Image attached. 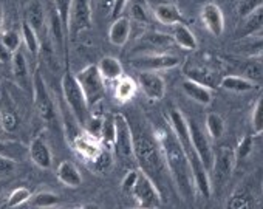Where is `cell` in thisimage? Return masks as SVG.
Instances as JSON below:
<instances>
[{"label": "cell", "mask_w": 263, "mask_h": 209, "mask_svg": "<svg viewBox=\"0 0 263 209\" xmlns=\"http://www.w3.org/2000/svg\"><path fill=\"white\" fill-rule=\"evenodd\" d=\"M155 138L160 144L171 180H174L183 198L192 200L195 195V186H194L191 166L172 129H161L160 132H157Z\"/></svg>", "instance_id": "cell-1"}, {"label": "cell", "mask_w": 263, "mask_h": 209, "mask_svg": "<svg viewBox=\"0 0 263 209\" xmlns=\"http://www.w3.org/2000/svg\"><path fill=\"white\" fill-rule=\"evenodd\" d=\"M132 137H134V155L137 166L158 186V181H163L166 175H169V170L157 138L140 129V126L132 127Z\"/></svg>", "instance_id": "cell-2"}, {"label": "cell", "mask_w": 263, "mask_h": 209, "mask_svg": "<svg viewBox=\"0 0 263 209\" xmlns=\"http://www.w3.org/2000/svg\"><path fill=\"white\" fill-rule=\"evenodd\" d=\"M115 141H113V154L124 167L134 169L137 161L134 155V137H132V127L128 120L124 115H115Z\"/></svg>", "instance_id": "cell-3"}, {"label": "cell", "mask_w": 263, "mask_h": 209, "mask_svg": "<svg viewBox=\"0 0 263 209\" xmlns=\"http://www.w3.org/2000/svg\"><path fill=\"white\" fill-rule=\"evenodd\" d=\"M61 88H62L64 99L67 102V106L70 107L73 117L76 118V121L81 126H85L88 118H90V109H88V104L85 101V96H84V93L78 84V79L71 71H67L62 76Z\"/></svg>", "instance_id": "cell-4"}, {"label": "cell", "mask_w": 263, "mask_h": 209, "mask_svg": "<svg viewBox=\"0 0 263 209\" xmlns=\"http://www.w3.org/2000/svg\"><path fill=\"white\" fill-rule=\"evenodd\" d=\"M74 76H76L78 84H79V87L85 96L88 109H91L105 94V82L101 78L98 67L96 65H87L85 68H82Z\"/></svg>", "instance_id": "cell-5"}, {"label": "cell", "mask_w": 263, "mask_h": 209, "mask_svg": "<svg viewBox=\"0 0 263 209\" xmlns=\"http://www.w3.org/2000/svg\"><path fill=\"white\" fill-rule=\"evenodd\" d=\"M135 197L137 206L141 209H160L163 207V195L160 187L141 170L138 174L137 183L130 192Z\"/></svg>", "instance_id": "cell-6"}, {"label": "cell", "mask_w": 263, "mask_h": 209, "mask_svg": "<svg viewBox=\"0 0 263 209\" xmlns=\"http://www.w3.org/2000/svg\"><path fill=\"white\" fill-rule=\"evenodd\" d=\"M235 163L237 161L232 147L220 146L217 150H214V163L209 172V178H211V184L215 186V191L220 189L231 178Z\"/></svg>", "instance_id": "cell-7"}, {"label": "cell", "mask_w": 263, "mask_h": 209, "mask_svg": "<svg viewBox=\"0 0 263 209\" xmlns=\"http://www.w3.org/2000/svg\"><path fill=\"white\" fill-rule=\"evenodd\" d=\"M31 88H33V98H34V107H36L39 118L45 123H51L56 118L54 101L39 70L34 71V76L31 79Z\"/></svg>", "instance_id": "cell-8"}, {"label": "cell", "mask_w": 263, "mask_h": 209, "mask_svg": "<svg viewBox=\"0 0 263 209\" xmlns=\"http://www.w3.org/2000/svg\"><path fill=\"white\" fill-rule=\"evenodd\" d=\"M91 28V7L88 0H73L70 16H68V28L67 36L71 39L78 37L82 31Z\"/></svg>", "instance_id": "cell-9"}, {"label": "cell", "mask_w": 263, "mask_h": 209, "mask_svg": "<svg viewBox=\"0 0 263 209\" xmlns=\"http://www.w3.org/2000/svg\"><path fill=\"white\" fill-rule=\"evenodd\" d=\"M181 64V58L172 53H160V54H146L138 56L130 61L140 71H158V70H171Z\"/></svg>", "instance_id": "cell-10"}, {"label": "cell", "mask_w": 263, "mask_h": 209, "mask_svg": "<svg viewBox=\"0 0 263 209\" xmlns=\"http://www.w3.org/2000/svg\"><path fill=\"white\" fill-rule=\"evenodd\" d=\"M187 127H189V134H191V141H192V147L197 152L198 158L201 160L204 169L208 172H211L212 169V163H214V149L209 143L208 135L201 130V127L195 123V121H187Z\"/></svg>", "instance_id": "cell-11"}, {"label": "cell", "mask_w": 263, "mask_h": 209, "mask_svg": "<svg viewBox=\"0 0 263 209\" xmlns=\"http://www.w3.org/2000/svg\"><path fill=\"white\" fill-rule=\"evenodd\" d=\"M39 36L41 44L48 39V28H47V14L44 10V5L41 0H30L27 10H25V19H24Z\"/></svg>", "instance_id": "cell-12"}, {"label": "cell", "mask_w": 263, "mask_h": 209, "mask_svg": "<svg viewBox=\"0 0 263 209\" xmlns=\"http://www.w3.org/2000/svg\"><path fill=\"white\" fill-rule=\"evenodd\" d=\"M200 17H201V22L203 25L206 27V30L218 37L223 34L224 31V16H223V11L221 8L214 4V2H208L201 7V11H200Z\"/></svg>", "instance_id": "cell-13"}, {"label": "cell", "mask_w": 263, "mask_h": 209, "mask_svg": "<svg viewBox=\"0 0 263 209\" xmlns=\"http://www.w3.org/2000/svg\"><path fill=\"white\" fill-rule=\"evenodd\" d=\"M137 84L143 88L144 94L149 99L160 101L164 98L166 84H164V79L157 71H140Z\"/></svg>", "instance_id": "cell-14"}, {"label": "cell", "mask_w": 263, "mask_h": 209, "mask_svg": "<svg viewBox=\"0 0 263 209\" xmlns=\"http://www.w3.org/2000/svg\"><path fill=\"white\" fill-rule=\"evenodd\" d=\"M71 144H73L76 154H79L88 163H91L99 155V152L104 149L102 144H101V141L96 140V138H93L87 132L85 134H81V135H76Z\"/></svg>", "instance_id": "cell-15"}, {"label": "cell", "mask_w": 263, "mask_h": 209, "mask_svg": "<svg viewBox=\"0 0 263 209\" xmlns=\"http://www.w3.org/2000/svg\"><path fill=\"white\" fill-rule=\"evenodd\" d=\"M183 74L186 76V79L194 81L209 90L218 88L220 87V78L215 71H212L208 67H184L183 68Z\"/></svg>", "instance_id": "cell-16"}, {"label": "cell", "mask_w": 263, "mask_h": 209, "mask_svg": "<svg viewBox=\"0 0 263 209\" xmlns=\"http://www.w3.org/2000/svg\"><path fill=\"white\" fill-rule=\"evenodd\" d=\"M28 154L37 167H41V169H50L51 167L53 155H51V150H50V147L44 138H41V137L33 138L30 146H28Z\"/></svg>", "instance_id": "cell-17"}, {"label": "cell", "mask_w": 263, "mask_h": 209, "mask_svg": "<svg viewBox=\"0 0 263 209\" xmlns=\"http://www.w3.org/2000/svg\"><path fill=\"white\" fill-rule=\"evenodd\" d=\"M152 14L163 25L174 27L177 24H186V19H184L183 13L180 11V8L174 4H169V2H163V4L155 5V8L152 10Z\"/></svg>", "instance_id": "cell-18"}, {"label": "cell", "mask_w": 263, "mask_h": 209, "mask_svg": "<svg viewBox=\"0 0 263 209\" xmlns=\"http://www.w3.org/2000/svg\"><path fill=\"white\" fill-rule=\"evenodd\" d=\"M130 31H132V25H130V19L125 16H119L116 19H113L110 30H108V41L116 45V47H124L128 42L130 37Z\"/></svg>", "instance_id": "cell-19"}, {"label": "cell", "mask_w": 263, "mask_h": 209, "mask_svg": "<svg viewBox=\"0 0 263 209\" xmlns=\"http://www.w3.org/2000/svg\"><path fill=\"white\" fill-rule=\"evenodd\" d=\"M11 64H13V74H14L17 85L24 90H30L31 79H30V73H28V64H27V59L21 50L13 53Z\"/></svg>", "instance_id": "cell-20"}, {"label": "cell", "mask_w": 263, "mask_h": 209, "mask_svg": "<svg viewBox=\"0 0 263 209\" xmlns=\"http://www.w3.org/2000/svg\"><path fill=\"white\" fill-rule=\"evenodd\" d=\"M172 41H174V44H177L180 48H183L186 51H194V50L198 48L197 37L191 31V28L187 27V24H177V25H174Z\"/></svg>", "instance_id": "cell-21"}, {"label": "cell", "mask_w": 263, "mask_h": 209, "mask_svg": "<svg viewBox=\"0 0 263 209\" xmlns=\"http://www.w3.org/2000/svg\"><path fill=\"white\" fill-rule=\"evenodd\" d=\"M96 67H98V71H99L101 78L104 79V82H116L121 76H124L122 64L116 58L105 56L99 61V64Z\"/></svg>", "instance_id": "cell-22"}, {"label": "cell", "mask_w": 263, "mask_h": 209, "mask_svg": "<svg viewBox=\"0 0 263 209\" xmlns=\"http://www.w3.org/2000/svg\"><path fill=\"white\" fill-rule=\"evenodd\" d=\"M56 175H58V180L68 187H79L82 184V175H81L79 169L76 167L74 163H71L68 160L62 161L58 166Z\"/></svg>", "instance_id": "cell-23"}, {"label": "cell", "mask_w": 263, "mask_h": 209, "mask_svg": "<svg viewBox=\"0 0 263 209\" xmlns=\"http://www.w3.org/2000/svg\"><path fill=\"white\" fill-rule=\"evenodd\" d=\"M181 87H183V91L191 99L197 101L198 104L209 106V104L212 102V93H211L212 90H209V88H206V87H203V85H200V84H197L194 81H189V79L183 81Z\"/></svg>", "instance_id": "cell-24"}, {"label": "cell", "mask_w": 263, "mask_h": 209, "mask_svg": "<svg viewBox=\"0 0 263 209\" xmlns=\"http://www.w3.org/2000/svg\"><path fill=\"white\" fill-rule=\"evenodd\" d=\"M261 30H263V7L257 8L255 11H252L243 19V27L238 31V36L240 37L254 36L255 33H261Z\"/></svg>", "instance_id": "cell-25"}, {"label": "cell", "mask_w": 263, "mask_h": 209, "mask_svg": "<svg viewBox=\"0 0 263 209\" xmlns=\"http://www.w3.org/2000/svg\"><path fill=\"white\" fill-rule=\"evenodd\" d=\"M220 87L228 90V91H234V93H246V91H252L255 88H258L257 84H252L251 81H248L243 76H224L220 79Z\"/></svg>", "instance_id": "cell-26"}, {"label": "cell", "mask_w": 263, "mask_h": 209, "mask_svg": "<svg viewBox=\"0 0 263 209\" xmlns=\"http://www.w3.org/2000/svg\"><path fill=\"white\" fill-rule=\"evenodd\" d=\"M137 90H138V84L134 79L128 76H121L115 85V98L119 102H127L135 96Z\"/></svg>", "instance_id": "cell-27"}, {"label": "cell", "mask_w": 263, "mask_h": 209, "mask_svg": "<svg viewBox=\"0 0 263 209\" xmlns=\"http://www.w3.org/2000/svg\"><path fill=\"white\" fill-rule=\"evenodd\" d=\"M224 209H255L254 197L248 191H235L226 201Z\"/></svg>", "instance_id": "cell-28"}, {"label": "cell", "mask_w": 263, "mask_h": 209, "mask_svg": "<svg viewBox=\"0 0 263 209\" xmlns=\"http://www.w3.org/2000/svg\"><path fill=\"white\" fill-rule=\"evenodd\" d=\"M21 37H22V42L25 44L28 53H30L31 56H39V51H41V41H39V36L36 34V31H34L25 21H22Z\"/></svg>", "instance_id": "cell-29"}, {"label": "cell", "mask_w": 263, "mask_h": 209, "mask_svg": "<svg viewBox=\"0 0 263 209\" xmlns=\"http://www.w3.org/2000/svg\"><path fill=\"white\" fill-rule=\"evenodd\" d=\"M28 149L19 141H0V157H7L11 160H22Z\"/></svg>", "instance_id": "cell-30"}, {"label": "cell", "mask_w": 263, "mask_h": 209, "mask_svg": "<svg viewBox=\"0 0 263 209\" xmlns=\"http://www.w3.org/2000/svg\"><path fill=\"white\" fill-rule=\"evenodd\" d=\"M61 201V198L53 194V192H48V191H42V192H37L34 195H31L30 198V206L33 207H39V209H47V207H53V206H58Z\"/></svg>", "instance_id": "cell-31"}, {"label": "cell", "mask_w": 263, "mask_h": 209, "mask_svg": "<svg viewBox=\"0 0 263 209\" xmlns=\"http://www.w3.org/2000/svg\"><path fill=\"white\" fill-rule=\"evenodd\" d=\"M130 16L132 19H135L138 22L143 24H151V13H149V7L146 4V0H130Z\"/></svg>", "instance_id": "cell-32"}, {"label": "cell", "mask_w": 263, "mask_h": 209, "mask_svg": "<svg viewBox=\"0 0 263 209\" xmlns=\"http://www.w3.org/2000/svg\"><path fill=\"white\" fill-rule=\"evenodd\" d=\"M206 132L212 140H220L224 134V121L220 115L217 113H209L206 117Z\"/></svg>", "instance_id": "cell-33"}, {"label": "cell", "mask_w": 263, "mask_h": 209, "mask_svg": "<svg viewBox=\"0 0 263 209\" xmlns=\"http://www.w3.org/2000/svg\"><path fill=\"white\" fill-rule=\"evenodd\" d=\"M115 141V121L113 117H102L101 126V144L104 149L111 150Z\"/></svg>", "instance_id": "cell-34"}, {"label": "cell", "mask_w": 263, "mask_h": 209, "mask_svg": "<svg viewBox=\"0 0 263 209\" xmlns=\"http://www.w3.org/2000/svg\"><path fill=\"white\" fill-rule=\"evenodd\" d=\"M31 191L25 186H21V187H16L10 192L8 198H7V206L8 207H17V206H22L25 203L30 201L31 198Z\"/></svg>", "instance_id": "cell-35"}, {"label": "cell", "mask_w": 263, "mask_h": 209, "mask_svg": "<svg viewBox=\"0 0 263 209\" xmlns=\"http://www.w3.org/2000/svg\"><path fill=\"white\" fill-rule=\"evenodd\" d=\"M251 127L254 135H260L263 130V98L258 96L254 110L251 113Z\"/></svg>", "instance_id": "cell-36"}, {"label": "cell", "mask_w": 263, "mask_h": 209, "mask_svg": "<svg viewBox=\"0 0 263 209\" xmlns=\"http://www.w3.org/2000/svg\"><path fill=\"white\" fill-rule=\"evenodd\" d=\"M111 164H113V157H111L110 150H107V149H102L99 152V155L90 163V166L93 167V170L95 172H99V174L110 170Z\"/></svg>", "instance_id": "cell-37"}, {"label": "cell", "mask_w": 263, "mask_h": 209, "mask_svg": "<svg viewBox=\"0 0 263 209\" xmlns=\"http://www.w3.org/2000/svg\"><path fill=\"white\" fill-rule=\"evenodd\" d=\"M0 42L2 45L10 50L11 53H16L19 48H21V44H22V37L17 31H13V30H8V31H4L0 33Z\"/></svg>", "instance_id": "cell-38"}, {"label": "cell", "mask_w": 263, "mask_h": 209, "mask_svg": "<svg viewBox=\"0 0 263 209\" xmlns=\"http://www.w3.org/2000/svg\"><path fill=\"white\" fill-rule=\"evenodd\" d=\"M54 2V11L59 16L65 31L68 28V16H70V10H71V4L73 0H53Z\"/></svg>", "instance_id": "cell-39"}, {"label": "cell", "mask_w": 263, "mask_h": 209, "mask_svg": "<svg viewBox=\"0 0 263 209\" xmlns=\"http://www.w3.org/2000/svg\"><path fill=\"white\" fill-rule=\"evenodd\" d=\"M248 81H251L252 84H257L260 85L261 84V79H263V68H261V62H251L246 65L245 68V76Z\"/></svg>", "instance_id": "cell-40"}, {"label": "cell", "mask_w": 263, "mask_h": 209, "mask_svg": "<svg viewBox=\"0 0 263 209\" xmlns=\"http://www.w3.org/2000/svg\"><path fill=\"white\" fill-rule=\"evenodd\" d=\"M252 147H254V137L246 135V137L240 141V144H238L237 150H234V154H235V161L245 160L248 155H251Z\"/></svg>", "instance_id": "cell-41"}, {"label": "cell", "mask_w": 263, "mask_h": 209, "mask_svg": "<svg viewBox=\"0 0 263 209\" xmlns=\"http://www.w3.org/2000/svg\"><path fill=\"white\" fill-rule=\"evenodd\" d=\"M0 124L7 132H14L19 126V118L17 115L11 113V112H4L0 115Z\"/></svg>", "instance_id": "cell-42"}, {"label": "cell", "mask_w": 263, "mask_h": 209, "mask_svg": "<svg viewBox=\"0 0 263 209\" xmlns=\"http://www.w3.org/2000/svg\"><path fill=\"white\" fill-rule=\"evenodd\" d=\"M17 167V161L7 158V157H0V180H4L10 177Z\"/></svg>", "instance_id": "cell-43"}, {"label": "cell", "mask_w": 263, "mask_h": 209, "mask_svg": "<svg viewBox=\"0 0 263 209\" xmlns=\"http://www.w3.org/2000/svg\"><path fill=\"white\" fill-rule=\"evenodd\" d=\"M261 2H263V0H245V2H241L240 7H238V14H240L241 17H246L248 14H251V13L255 11L257 8L263 7Z\"/></svg>", "instance_id": "cell-44"}, {"label": "cell", "mask_w": 263, "mask_h": 209, "mask_svg": "<svg viewBox=\"0 0 263 209\" xmlns=\"http://www.w3.org/2000/svg\"><path fill=\"white\" fill-rule=\"evenodd\" d=\"M138 174H140V170H137V169H128L127 170V174H125V177L122 180V184H121L124 192H132V189H134V186L137 183Z\"/></svg>", "instance_id": "cell-45"}, {"label": "cell", "mask_w": 263, "mask_h": 209, "mask_svg": "<svg viewBox=\"0 0 263 209\" xmlns=\"http://www.w3.org/2000/svg\"><path fill=\"white\" fill-rule=\"evenodd\" d=\"M115 0H95V7L101 16H111Z\"/></svg>", "instance_id": "cell-46"}, {"label": "cell", "mask_w": 263, "mask_h": 209, "mask_svg": "<svg viewBox=\"0 0 263 209\" xmlns=\"http://www.w3.org/2000/svg\"><path fill=\"white\" fill-rule=\"evenodd\" d=\"M130 0H115V5H113V11H111V19H116L119 16H122V13L125 11V8L128 7Z\"/></svg>", "instance_id": "cell-47"}, {"label": "cell", "mask_w": 263, "mask_h": 209, "mask_svg": "<svg viewBox=\"0 0 263 209\" xmlns=\"http://www.w3.org/2000/svg\"><path fill=\"white\" fill-rule=\"evenodd\" d=\"M13 59V53L10 50H7L2 42H0V62H11Z\"/></svg>", "instance_id": "cell-48"}, {"label": "cell", "mask_w": 263, "mask_h": 209, "mask_svg": "<svg viewBox=\"0 0 263 209\" xmlns=\"http://www.w3.org/2000/svg\"><path fill=\"white\" fill-rule=\"evenodd\" d=\"M2 25H4V10L0 7V33H2Z\"/></svg>", "instance_id": "cell-49"}, {"label": "cell", "mask_w": 263, "mask_h": 209, "mask_svg": "<svg viewBox=\"0 0 263 209\" xmlns=\"http://www.w3.org/2000/svg\"><path fill=\"white\" fill-rule=\"evenodd\" d=\"M4 189H5V181H4V180H0V194L4 192Z\"/></svg>", "instance_id": "cell-50"}, {"label": "cell", "mask_w": 263, "mask_h": 209, "mask_svg": "<svg viewBox=\"0 0 263 209\" xmlns=\"http://www.w3.org/2000/svg\"><path fill=\"white\" fill-rule=\"evenodd\" d=\"M135 209H141V207H138V206H137V207H135Z\"/></svg>", "instance_id": "cell-51"}]
</instances>
